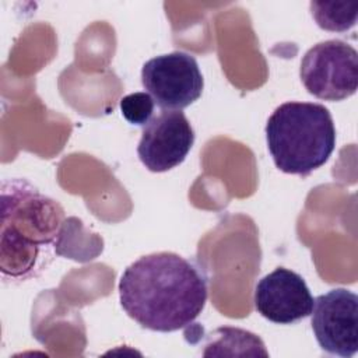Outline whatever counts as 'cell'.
I'll use <instances>...</instances> for the list:
<instances>
[{
	"instance_id": "6",
	"label": "cell",
	"mask_w": 358,
	"mask_h": 358,
	"mask_svg": "<svg viewBox=\"0 0 358 358\" xmlns=\"http://www.w3.org/2000/svg\"><path fill=\"white\" fill-rule=\"evenodd\" d=\"M312 330L320 348L331 355L352 357L358 350V296L334 288L313 299Z\"/></svg>"
},
{
	"instance_id": "9",
	"label": "cell",
	"mask_w": 358,
	"mask_h": 358,
	"mask_svg": "<svg viewBox=\"0 0 358 358\" xmlns=\"http://www.w3.org/2000/svg\"><path fill=\"white\" fill-rule=\"evenodd\" d=\"M310 13L316 24L326 31L344 32L357 22V3L310 1Z\"/></svg>"
},
{
	"instance_id": "5",
	"label": "cell",
	"mask_w": 358,
	"mask_h": 358,
	"mask_svg": "<svg viewBox=\"0 0 358 358\" xmlns=\"http://www.w3.org/2000/svg\"><path fill=\"white\" fill-rule=\"evenodd\" d=\"M141 83L154 102L168 110H180L197 101L204 81L197 60L186 52L175 50L144 63Z\"/></svg>"
},
{
	"instance_id": "8",
	"label": "cell",
	"mask_w": 358,
	"mask_h": 358,
	"mask_svg": "<svg viewBox=\"0 0 358 358\" xmlns=\"http://www.w3.org/2000/svg\"><path fill=\"white\" fill-rule=\"evenodd\" d=\"M255 306L273 323L292 324L310 316L313 296L298 273L277 267L256 284Z\"/></svg>"
},
{
	"instance_id": "7",
	"label": "cell",
	"mask_w": 358,
	"mask_h": 358,
	"mask_svg": "<svg viewBox=\"0 0 358 358\" xmlns=\"http://www.w3.org/2000/svg\"><path fill=\"white\" fill-rule=\"evenodd\" d=\"M194 143V131L180 110L164 109L143 126L137 154L151 172H166L180 165Z\"/></svg>"
},
{
	"instance_id": "10",
	"label": "cell",
	"mask_w": 358,
	"mask_h": 358,
	"mask_svg": "<svg viewBox=\"0 0 358 358\" xmlns=\"http://www.w3.org/2000/svg\"><path fill=\"white\" fill-rule=\"evenodd\" d=\"M155 102L147 92H133L120 99V112L123 117L136 126H145L154 113Z\"/></svg>"
},
{
	"instance_id": "4",
	"label": "cell",
	"mask_w": 358,
	"mask_h": 358,
	"mask_svg": "<svg viewBox=\"0 0 358 358\" xmlns=\"http://www.w3.org/2000/svg\"><path fill=\"white\" fill-rule=\"evenodd\" d=\"M299 76L309 94L324 101H343L358 88V53L340 39L320 42L302 57Z\"/></svg>"
},
{
	"instance_id": "1",
	"label": "cell",
	"mask_w": 358,
	"mask_h": 358,
	"mask_svg": "<svg viewBox=\"0 0 358 358\" xmlns=\"http://www.w3.org/2000/svg\"><path fill=\"white\" fill-rule=\"evenodd\" d=\"M207 295L203 270L172 252L140 257L119 281L124 312L141 327L162 333L190 326L203 312Z\"/></svg>"
},
{
	"instance_id": "3",
	"label": "cell",
	"mask_w": 358,
	"mask_h": 358,
	"mask_svg": "<svg viewBox=\"0 0 358 358\" xmlns=\"http://www.w3.org/2000/svg\"><path fill=\"white\" fill-rule=\"evenodd\" d=\"M266 140L281 172L308 176L323 166L334 151L336 127L326 106L285 102L268 117Z\"/></svg>"
},
{
	"instance_id": "2",
	"label": "cell",
	"mask_w": 358,
	"mask_h": 358,
	"mask_svg": "<svg viewBox=\"0 0 358 358\" xmlns=\"http://www.w3.org/2000/svg\"><path fill=\"white\" fill-rule=\"evenodd\" d=\"M0 268L4 277L24 280L41 270L62 234L64 210L25 179L1 186Z\"/></svg>"
}]
</instances>
